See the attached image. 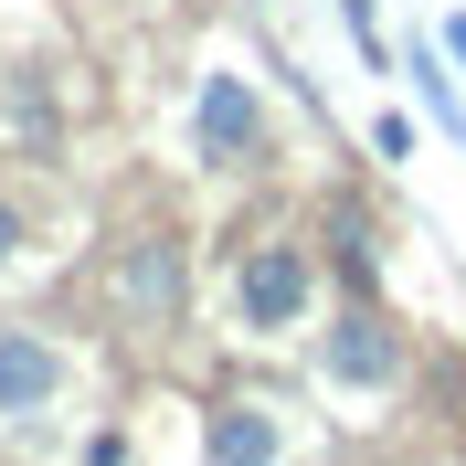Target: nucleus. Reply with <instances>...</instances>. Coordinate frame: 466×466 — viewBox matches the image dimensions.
Segmentation results:
<instances>
[{
    "mask_svg": "<svg viewBox=\"0 0 466 466\" xmlns=\"http://www.w3.org/2000/svg\"><path fill=\"white\" fill-rule=\"evenodd\" d=\"M64 392V350L32 329H0V413H43Z\"/></svg>",
    "mask_w": 466,
    "mask_h": 466,
    "instance_id": "3",
    "label": "nucleus"
},
{
    "mask_svg": "<svg viewBox=\"0 0 466 466\" xmlns=\"http://www.w3.org/2000/svg\"><path fill=\"white\" fill-rule=\"evenodd\" d=\"M255 138H265L255 86H244V75H202V148L212 159H255Z\"/></svg>",
    "mask_w": 466,
    "mask_h": 466,
    "instance_id": "4",
    "label": "nucleus"
},
{
    "mask_svg": "<svg viewBox=\"0 0 466 466\" xmlns=\"http://www.w3.org/2000/svg\"><path fill=\"white\" fill-rule=\"evenodd\" d=\"M319 371L329 381H350V392H381V381L403 371V339L371 319V308H350V319H329V339H319Z\"/></svg>",
    "mask_w": 466,
    "mask_h": 466,
    "instance_id": "2",
    "label": "nucleus"
},
{
    "mask_svg": "<svg viewBox=\"0 0 466 466\" xmlns=\"http://www.w3.org/2000/svg\"><path fill=\"white\" fill-rule=\"evenodd\" d=\"M11 255H22V223H11V202H0V265H11Z\"/></svg>",
    "mask_w": 466,
    "mask_h": 466,
    "instance_id": "9",
    "label": "nucleus"
},
{
    "mask_svg": "<svg viewBox=\"0 0 466 466\" xmlns=\"http://www.w3.org/2000/svg\"><path fill=\"white\" fill-rule=\"evenodd\" d=\"M413 86H424V106H435L445 127H456V138H466V106H456V86H445V75H435V54H413Z\"/></svg>",
    "mask_w": 466,
    "mask_h": 466,
    "instance_id": "7",
    "label": "nucleus"
},
{
    "mask_svg": "<svg viewBox=\"0 0 466 466\" xmlns=\"http://www.w3.org/2000/svg\"><path fill=\"white\" fill-rule=\"evenodd\" d=\"M116 297H127V319H170V308H180V244H170V233H148L138 255H127Z\"/></svg>",
    "mask_w": 466,
    "mask_h": 466,
    "instance_id": "5",
    "label": "nucleus"
},
{
    "mask_svg": "<svg viewBox=\"0 0 466 466\" xmlns=\"http://www.w3.org/2000/svg\"><path fill=\"white\" fill-rule=\"evenodd\" d=\"M233 319L244 329H297L308 319V255L297 244H255L233 265Z\"/></svg>",
    "mask_w": 466,
    "mask_h": 466,
    "instance_id": "1",
    "label": "nucleus"
},
{
    "mask_svg": "<svg viewBox=\"0 0 466 466\" xmlns=\"http://www.w3.org/2000/svg\"><path fill=\"white\" fill-rule=\"evenodd\" d=\"M202 445H212V466H276V413L265 403H223Z\"/></svg>",
    "mask_w": 466,
    "mask_h": 466,
    "instance_id": "6",
    "label": "nucleus"
},
{
    "mask_svg": "<svg viewBox=\"0 0 466 466\" xmlns=\"http://www.w3.org/2000/svg\"><path fill=\"white\" fill-rule=\"evenodd\" d=\"M339 22L360 32V54H381V22H371V0H339Z\"/></svg>",
    "mask_w": 466,
    "mask_h": 466,
    "instance_id": "8",
    "label": "nucleus"
}]
</instances>
